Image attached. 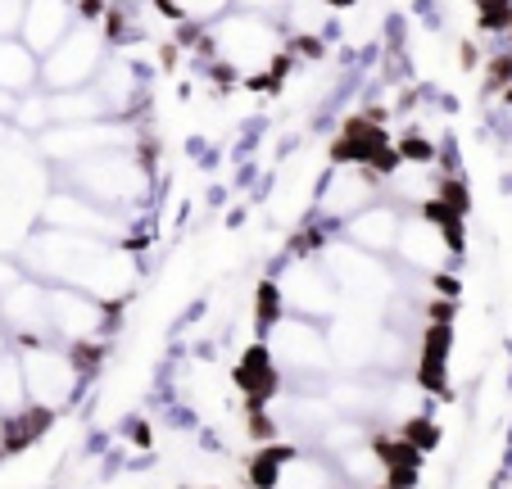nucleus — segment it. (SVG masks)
I'll return each mask as SVG.
<instances>
[{
	"label": "nucleus",
	"mask_w": 512,
	"mask_h": 489,
	"mask_svg": "<svg viewBox=\"0 0 512 489\" xmlns=\"http://www.w3.org/2000/svg\"><path fill=\"white\" fill-rule=\"evenodd\" d=\"M19 263L28 277L46 281V286H68V290H87L100 304H123L136 290V259L127 245L96 236H73V231L41 227L23 240Z\"/></svg>",
	"instance_id": "f257e3e1"
},
{
	"label": "nucleus",
	"mask_w": 512,
	"mask_h": 489,
	"mask_svg": "<svg viewBox=\"0 0 512 489\" xmlns=\"http://www.w3.org/2000/svg\"><path fill=\"white\" fill-rule=\"evenodd\" d=\"M204 50L218 73L236 82H263L286 68V37L272 19L250 10H227L218 23L204 28Z\"/></svg>",
	"instance_id": "f03ea898"
},
{
	"label": "nucleus",
	"mask_w": 512,
	"mask_h": 489,
	"mask_svg": "<svg viewBox=\"0 0 512 489\" xmlns=\"http://www.w3.org/2000/svg\"><path fill=\"white\" fill-rule=\"evenodd\" d=\"M64 177L73 191L96 200L100 209H114L127 222L141 218V209L150 204V191H155L150 163H145V154L136 145L132 150H100L91 159H78L73 168H64Z\"/></svg>",
	"instance_id": "7ed1b4c3"
},
{
	"label": "nucleus",
	"mask_w": 512,
	"mask_h": 489,
	"mask_svg": "<svg viewBox=\"0 0 512 489\" xmlns=\"http://www.w3.org/2000/svg\"><path fill=\"white\" fill-rule=\"evenodd\" d=\"M19 363H23V381H28V399L41 413H64L82 399L91 372L82 367V358L59 340H32L19 345Z\"/></svg>",
	"instance_id": "20e7f679"
},
{
	"label": "nucleus",
	"mask_w": 512,
	"mask_h": 489,
	"mask_svg": "<svg viewBox=\"0 0 512 489\" xmlns=\"http://www.w3.org/2000/svg\"><path fill=\"white\" fill-rule=\"evenodd\" d=\"M263 354L281 376H300V394H318V376L331 367V340L318 322L295 313H277L263 331Z\"/></svg>",
	"instance_id": "39448f33"
},
{
	"label": "nucleus",
	"mask_w": 512,
	"mask_h": 489,
	"mask_svg": "<svg viewBox=\"0 0 512 489\" xmlns=\"http://www.w3.org/2000/svg\"><path fill=\"white\" fill-rule=\"evenodd\" d=\"M109 59V28L78 19L73 32L50 55H41V91H78L91 87Z\"/></svg>",
	"instance_id": "423d86ee"
},
{
	"label": "nucleus",
	"mask_w": 512,
	"mask_h": 489,
	"mask_svg": "<svg viewBox=\"0 0 512 489\" xmlns=\"http://www.w3.org/2000/svg\"><path fill=\"white\" fill-rule=\"evenodd\" d=\"M277 290V313H295L309 317V322H322V317H340V286L331 281V272L322 268L318 254H295V259L281 268V277L272 281Z\"/></svg>",
	"instance_id": "0eeeda50"
},
{
	"label": "nucleus",
	"mask_w": 512,
	"mask_h": 489,
	"mask_svg": "<svg viewBox=\"0 0 512 489\" xmlns=\"http://www.w3.org/2000/svg\"><path fill=\"white\" fill-rule=\"evenodd\" d=\"M41 227L55 231H73V236H96V240H114V245H132V227L136 222L118 218L114 209H100L96 200H87L73 186H59L46 195L41 204Z\"/></svg>",
	"instance_id": "6e6552de"
},
{
	"label": "nucleus",
	"mask_w": 512,
	"mask_h": 489,
	"mask_svg": "<svg viewBox=\"0 0 512 489\" xmlns=\"http://www.w3.org/2000/svg\"><path fill=\"white\" fill-rule=\"evenodd\" d=\"M399 263L413 272H422L426 281L435 277H449V268H454L458 259V236L454 227L445 222V213H417V218L404 222V236H399Z\"/></svg>",
	"instance_id": "1a4fd4ad"
},
{
	"label": "nucleus",
	"mask_w": 512,
	"mask_h": 489,
	"mask_svg": "<svg viewBox=\"0 0 512 489\" xmlns=\"http://www.w3.org/2000/svg\"><path fill=\"white\" fill-rule=\"evenodd\" d=\"M322 268L331 272V281L340 286V295L345 299H377V295H390V268L377 259V254L358 250V245H349V240H327L318 250Z\"/></svg>",
	"instance_id": "9d476101"
},
{
	"label": "nucleus",
	"mask_w": 512,
	"mask_h": 489,
	"mask_svg": "<svg viewBox=\"0 0 512 489\" xmlns=\"http://www.w3.org/2000/svg\"><path fill=\"white\" fill-rule=\"evenodd\" d=\"M368 204H377V177L372 163L340 159L318 186V218L327 222H349L354 213H363Z\"/></svg>",
	"instance_id": "9b49d317"
},
{
	"label": "nucleus",
	"mask_w": 512,
	"mask_h": 489,
	"mask_svg": "<svg viewBox=\"0 0 512 489\" xmlns=\"http://www.w3.org/2000/svg\"><path fill=\"white\" fill-rule=\"evenodd\" d=\"M0 322L19 345L32 340H50V286L37 277H23L0 295Z\"/></svg>",
	"instance_id": "f8f14e48"
},
{
	"label": "nucleus",
	"mask_w": 512,
	"mask_h": 489,
	"mask_svg": "<svg viewBox=\"0 0 512 489\" xmlns=\"http://www.w3.org/2000/svg\"><path fill=\"white\" fill-rule=\"evenodd\" d=\"M404 209L399 204H368L363 213H354V218L345 222V240L349 245H358V250H368L377 254V259H386V254L399 250V236H404Z\"/></svg>",
	"instance_id": "ddd939ff"
},
{
	"label": "nucleus",
	"mask_w": 512,
	"mask_h": 489,
	"mask_svg": "<svg viewBox=\"0 0 512 489\" xmlns=\"http://www.w3.org/2000/svg\"><path fill=\"white\" fill-rule=\"evenodd\" d=\"M78 23V5L73 0H28V19H23L19 37L28 41L37 55H50L59 41Z\"/></svg>",
	"instance_id": "4468645a"
},
{
	"label": "nucleus",
	"mask_w": 512,
	"mask_h": 489,
	"mask_svg": "<svg viewBox=\"0 0 512 489\" xmlns=\"http://www.w3.org/2000/svg\"><path fill=\"white\" fill-rule=\"evenodd\" d=\"M91 87L100 91L109 118H132V109L145 100V73H141V64L118 55V59H105V68H100V77Z\"/></svg>",
	"instance_id": "2eb2a0df"
},
{
	"label": "nucleus",
	"mask_w": 512,
	"mask_h": 489,
	"mask_svg": "<svg viewBox=\"0 0 512 489\" xmlns=\"http://www.w3.org/2000/svg\"><path fill=\"white\" fill-rule=\"evenodd\" d=\"M41 87V55L23 37H0V91L28 96Z\"/></svg>",
	"instance_id": "dca6fc26"
},
{
	"label": "nucleus",
	"mask_w": 512,
	"mask_h": 489,
	"mask_svg": "<svg viewBox=\"0 0 512 489\" xmlns=\"http://www.w3.org/2000/svg\"><path fill=\"white\" fill-rule=\"evenodd\" d=\"M23 408H32V399H28V381H23L19 349H10V354L0 358V413L19 417Z\"/></svg>",
	"instance_id": "f3484780"
},
{
	"label": "nucleus",
	"mask_w": 512,
	"mask_h": 489,
	"mask_svg": "<svg viewBox=\"0 0 512 489\" xmlns=\"http://www.w3.org/2000/svg\"><path fill=\"white\" fill-rule=\"evenodd\" d=\"M159 5H164L177 23H186V28H209V23H218L227 10H236V0H159Z\"/></svg>",
	"instance_id": "a211bd4d"
},
{
	"label": "nucleus",
	"mask_w": 512,
	"mask_h": 489,
	"mask_svg": "<svg viewBox=\"0 0 512 489\" xmlns=\"http://www.w3.org/2000/svg\"><path fill=\"white\" fill-rule=\"evenodd\" d=\"M28 19V0H0V37H19Z\"/></svg>",
	"instance_id": "6ab92c4d"
},
{
	"label": "nucleus",
	"mask_w": 512,
	"mask_h": 489,
	"mask_svg": "<svg viewBox=\"0 0 512 489\" xmlns=\"http://www.w3.org/2000/svg\"><path fill=\"white\" fill-rule=\"evenodd\" d=\"M236 10L263 14V19H281V14L290 10V0H236Z\"/></svg>",
	"instance_id": "aec40b11"
},
{
	"label": "nucleus",
	"mask_w": 512,
	"mask_h": 489,
	"mask_svg": "<svg viewBox=\"0 0 512 489\" xmlns=\"http://www.w3.org/2000/svg\"><path fill=\"white\" fill-rule=\"evenodd\" d=\"M23 277H28V272H23V263H19V259H5V254H0V295H5L10 286H19Z\"/></svg>",
	"instance_id": "412c9836"
},
{
	"label": "nucleus",
	"mask_w": 512,
	"mask_h": 489,
	"mask_svg": "<svg viewBox=\"0 0 512 489\" xmlns=\"http://www.w3.org/2000/svg\"><path fill=\"white\" fill-rule=\"evenodd\" d=\"M19 100H23V96H10V91H0V118H10V123H14V109H19Z\"/></svg>",
	"instance_id": "4be33fe9"
},
{
	"label": "nucleus",
	"mask_w": 512,
	"mask_h": 489,
	"mask_svg": "<svg viewBox=\"0 0 512 489\" xmlns=\"http://www.w3.org/2000/svg\"><path fill=\"white\" fill-rule=\"evenodd\" d=\"M0 458H10V417L0 413Z\"/></svg>",
	"instance_id": "5701e85b"
},
{
	"label": "nucleus",
	"mask_w": 512,
	"mask_h": 489,
	"mask_svg": "<svg viewBox=\"0 0 512 489\" xmlns=\"http://www.w3.org/2000/svg\"><path fill=\"white\" fill-rule=\"evenodd\" d=\"M10 340H14V336H10V331H5V322H0V358L10 354Z\"/></svg>",
	"instance_id": "b1692460"
},
{
	"label": "nucleus",
	"mask_w": 512,
	"mask_h": 489,
	"mask_svg": "<svg viewBox=\"0 0 512 489\" xmlns=\"http://www.w3.org/2000/svg\"><path fill=\"white\" fill-rule=\"evenodd\" d=\"M10 132H14V123H10V118H0V145L10 141Z\"/></svg>",
	"instance_id": "393cba45"
}]
</instances>
